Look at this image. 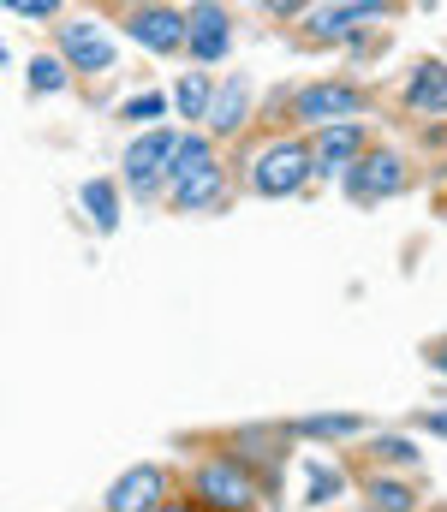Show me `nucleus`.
Here are the masks:
<instances>
[{"mask_svg": "<svg viewBox=\"0 0 447 512\" xmlns=\"http://www.w3.org/2000/svg\"><path fill=\"white\" fill-rule=\"evenodd\" d=\"M310 173H316V161H310V143H298V137H275V143L257 155V167H251V185H257L263 197H298Z\"/></svg>", "mask_w": 447, "mask_h": 512, "instance_id": "obj_1", "label": "nucleus"}, {"mask_svg": "<svg viewBox=\"0 0 447 512\" xmlns=\"http://www.w3.org/2000/svg\"><path fill=\"white\" fill-rule=\"evenodd\" d=\"M412 185V167L400 149H364L352 167H346V191L358 203H376V197H400Z\"/></svg>", "mask_w": 447, "mask_h": 512, "instance_id": "obj_2", "label": "nucleus"}, {"mask_svg": "<svg viewBox=\"0 0 447 512\" xmlns=\"http://www.w3.org/2000/svg\"><path fill=\"white\" fill-rule=\"evenodd\" d=\"M191 489H197V507H215V512H251V501H257L251 471L239 459H203Z\"/></svg>", "mask_w": 447, "mask_h": 512, "instance_id": "obj_3", "label": "nucleus"}, {"mask_svg": "<svg viewBox=\"0 0 447 512\" xmlns=\"http://www.w3.org/2000/svg\"><path fill=\"white\" fill-rule=\"evenodd\" d=\"M167 161H173V131L149 126L144 137L126 143V185H132L138 197H155V191L167 185Z\"/></svg>", "mask_w": 447, "mask_h": 512, "instance_id": "obj_4", "label": "nucleus"}, {"mask_svg": "<svg viewBox=\"0 0 447 512\" xmlns=\"http://www.w3.org/2000/svg\"><path fill=\"white\" fill-rule=\"evenodd\" d=\"M60 60H66L72 72H108V66H114V36H108L96 18H72V24L60 30Z\"/></svg>", "mask_w": 447, "mask_h": 512, "instance_id": "obj_5", "label": "nucleus"}, {"mask_svg": "<svg viewBox=\"0 0 447 512\" xmlns=\"http://www.w3.org/2000/svg\"><path fill=\"white\" fill-rule=\"evenodd\" d=\"M358 108H364V96H358L352 84H310V90L293 102V114L310 120V126H346Z\"/></svg>", "mask_w": 447, "mask_h": 512, "instance_id": "obj_6", "label": "nucleus"}, {"mask_svg": "<svg viewBox=\"0 0 447 512\" xmlns=\"http://www.w3.org/2000/svg\"><path fill=\"white\" fill-rule=\"evenodd\" d=\"M126 30L144 42L149 54H179L185 48V12L179 6H138L126 18Z\"/></svg>", "mask_w": 447, "mask_h": 512, "instance_id": "obj_7", "label": "nucleus"}, {"mask_svg": "<svg viewBox=\"0 0 447 512\" xmlns=\"http://www.w3.org/2000/svg\"><path fill=\"white\" fill-rule=\"evenodd\" d=\"M185 42H191V60H221L227 54V42H233V18H227V6H191V18H185Z\"/></svg>", "mask_w": 447, "mask_h": 512, "instance_id": "obj_8", "label": "nucleus"}, {"mask_svg": "<svg viewBox=\"0 0 447 512\" xmlns=\"http://www.w3.org/2000/svg\"><path fill=\"white\" fill-rule=\"evenodd\" d=\"M161 501H167V477H161L155 465L126 471V477L108 489V512H161Z\"/></svg>", "mask_w": 447, "mask_h": 512, "instance_id": "obj_9", "label": "nucleus"}, {"mask_svg": "<svg viewBox=\"0 0 447 512\" xmlns=\"http://www.w3.org/2000/svg\"><path fill=\"white\" fill-rule=\"evenodd\" d=\"M221 197H227V173H221L215 161L197 167V173H185V179L173 185V209H185V215H191V209H197V215H203V209H221Z\"/></svg>", "mask_w": 447, "mask_h": 512, "instance_id": "obj_10", "label": "nucleus"}, {"mask_svg": "<svg viewBox=\"0 0 447 512\" xmlns=\"http://www.w3.org/2000/svg\"><path fill=\"white\" fill-rule=\"evenodd\" d=\"M358 155H364V131L352 126V120H346V126H322L316 143H310V161L328 167V173H334V167H352Z\"/></svg>", "mask_w": 447, "mask_h": 512, "instance_id": "obj_11", "label": "nucleus"}, {"mask_svg": "<svg viewBox=\"0 0 447 512\" xmlns=\"http://www.w3.org/2000/svg\"><path fill=\"white\" fill-rule=\"evenodd\" d=\"M406 108L418 114H447V60H424L406 78Z\"/></svg>", "mask_w": 447, "mask_h": 512, "instance_id": "obj_12", "label": "nucleus"}, {"mask_svg": "<svg viewBox=\"0 0 447 512\" xmlns=\"http://www.w3.org/2000/svg\"><path fill=\"white\" fill-rule=\"evenodd\" d=\"M245 114H251V84L245 78H227L215 96H209V131H239L245 126Z\"/></svg>", "mask_w": 447, "mask_h": 512, "instance_id": "obj_13", "label": "nucleus"}, {"mask_svg": "<svg viewBox=\"0 0 447 512\" xmlns=\"http://www.w3.org/2000/svg\"><path fill=\"white\" fill-rule=\"evenodd\" d=\"M370 18H382V0H352V6H316V12H310V30H316V36H346L352 24H370Z\"/></svg>", "mask_w": 447, "mask_h": 512, "instance_id": "obj_14", "label": "nucleus"}, {"mask_svg": "<svg viewBox=\"0 0 447 512\" xmlns=\"http://www.w3.org/2000/svg\"><path fill=\"white\" fill-rule=\"evenodd\" d=\"M287 435H298V441H346V435H364V417L358 411H322V417H298Z\"/></svg>", "mask_w": 447, "mask_h": 512, "instance_id": "obj_15", "label": "nucleus"}, {"mask_svg": "<svg viewBox=\"0 0 447 512\" xmlns=\"http://www.w3.org/2000/svg\"><path fill=\"white\" fill-rule=\"evenodd\" d=\"M84 215L96 221V233H114L120 227V185L114 179H84Z\"/></svg>", "mask_w": 447, "mask_h": 512, "instance_id": "obj_16", "label": "nucleus"}, {"mask_svg": "<svg viewBox=\"0 0 447 512\" xmlns=\"http://www.w3.org/2000/svg\"><path fill=\"white\" fill-rule=\"evenodd\" d=\"M215 155H209V137L203 131H185V137H173V161H167V179L179 185L185 173H197V167H209Z\"/></svg>", "mask_w": 447, "mask_h": 512, "instance_id": "obj_17", "label": "nucleus"}, {"mask_svg": "<svg viewBox=\"0 0 447 512\" xmlns=\"http://www.w3.org/2000/svg\"><path fill=\"white\" fill-rule=\"evenodd\" d=\"M209 96H215V84H209L203 72H185V78L173 84V108H179L185 120H203V114H209Z\"/></svg>", "mask_w": 447, "mask_h": 512, "instance_id": "obj_18", "label": "nucleus"}, {"mask_svg": "<svg viewBox=\"0 0 447 512\" xmlns=\"http://www.w3.org/2000/svg\"><path fill=\"white\" fill-rule=\"evenodd\" d=\"M66 78H72V66H66L60 54H36V60H30V90H36V96L66 90Z\"/></svg>", "mask_w": 447, "mask_h": 512, "instance_id": "obj_19", "label": "nucleus"}, {"mask_svg": "<svg viewBox=\"0 0 447 512\" xmlns=\"http://www.w3.org/2000/svg\"><path fill=\"white\" fill-rule=\"evenodd\" d=\"M370 507L376 512H412V489H400L394 477H376L370 483Z\"/></svg>", "mask_w": 447, "mask_h": 512, "instance_id": "obj_20", "label": "nucleus"}, {"mask_svg": "<svg viewBox=\"0 0 447 512\" xmlns=\"http://www.w3.org/2000/svg\"><path fill=\"white\" fill-rule=\"evenodd\" d=\"M167 108H173V102H167L161 90H144V96H132V102H126L120 114H126V120H138V126H149V120H161Z\"/></svg>", "mask_w": 447, "mask_h": 512, "instance_id": "obj_21", "label": "nucleus"}, {"mask_svg": "<svg viewBox=\"0 0 447 512\" xmlns=\"http://www.w3.org/2000/svg\"><path fill=\"white\" fill-rule=\"evenodd\" d=\"M340 489H346V477H340V471H328V465H316V471H310V507H322V501H328V495H340Z\"/></svg>", "mask_w": 447, "mask_h": 512, "instance_id": "obj_22", "label": "nucleus"}, {"mask_svg": "<svg viewBox=\"0 0 447 512\" xmlns=\"http://www.w3.org/2000/svg\"><path fill=\"white\" fill-rule=\"evenodd\" d=\"M376 459H394V465H412V459H418V447H412V441H400V435H388V441L376 435Z\"/></svg>", "mask_w": 447, "mask_h": 512, "instance_id": "obj_23", "label": "nucleus"}, {"mask_svg": "<svg viewBox=\"0 0 447 512\" xmlns=\"http://www.w3.org/2000/svg\"><path fill=\"white\" fill-rule=\"evenodd\" d=\"M6 6H12L18 18H48V12H54L60 0H6Z\"/></svg>", "mask_w": 447, "mask_h": 512, "instance_id": "obj_24", "label": "nucleus"}, {"mask_svg": "<svg viewBox=\"0 0 447 512\" xmlns=\"http://www.w3.org/2000/svg\"><path fill=\"white\" fill-rule=\"evenodd\" d=\"M424 429H430V435H447V411H430V417H424Z\"/></svg>", "mask_w": 447, "mask_h": 512, "instance_id": "obj_25", "label": "nucleus"}, {"mask_svg": "<svg viewBox=\"0 0 447 512\" xmlns=\"http://www.w3.org/2000/svg\"><path fill=\"white\" fill-rule=\"evenodd\" d=\"M161 512H203V507H191V501H161Z\"/></svg>", "mask_w": 447, "mask_h": 512, "instance_id": "obj_26", "label": "nucleus"}, {"mask_svg": "<svg viewBox=\"0 0 447 512\" xmlns=\"http://www.w3.org/2000/svg\"><path fill=\"white\" fill-rule=\"evenodd\" d=\"M430 364H436V370H447V346H436V352H430Z\"/></svg>", "mask_w": 447, "mask_h": 512, "instance_id": "obj_27", "label": "nucleus"}, {"mask_svg": "<svg viewBox=\"0 0 447 512\" xmlns=\"http://www.w3.org/2000/svg\"><path fill=\"white\" fill-rule=\"evenodd\" d=\"M0 60H6V48H0Z\"/></svg>", "mask_w": 447, "mask_h": 512, "instance_id": "obj_28", "label": "nucleus"}, {"mask_svg": "<svg viewBox=\"0 0 447 512\" xmlns=\"http://www.w3.org/2000/svg\"><path fill=\"white\" fill-rule=\"evenodd\" d=\"M370 512H376V507H370Z\"/></svg>", "mask_w": 447, "mask_h": 512, "instance_id": "obj_29", "label": "nucleus"}]
</instances>
